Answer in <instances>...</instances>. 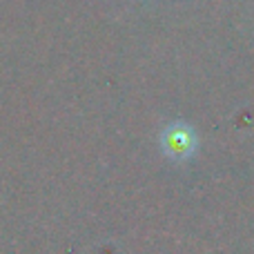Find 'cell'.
Returning a JSON list of instances; mask_svg holds the SVG:
<instances>
[{
    "mask_svg": "<svg viewBox=\"0 0 254 254\" xmlns=\"http://www.w3.org/2000/svg\"><path fill=\"white\" fill-rule=\"evenodd\" d=\"M163 149L176 161H183L196 149V136L188 125H170L163 131Z\"/></svg>",
    "mask_w": 254,
    "mask_h": 254,
    "instance_id": "cell-1",
    "label": "cell"
}]
</instances>
